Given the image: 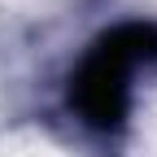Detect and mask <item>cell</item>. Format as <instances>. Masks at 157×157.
Returning a JSON list of instances; mask_svg holds the SVG:
<instances>
[{"instance_id":"obj_1","label":"cell","mask_w":157,"mask_h":157,"mask_svg":"<svg viewBox=\"0 0 157 157\" xmlns=\"http://www.w3.org/2000/svg\"><path fill=\"white\" fill-rule=\"evenodd\" d=\"M157 57V26L153 22H122L101 35L83 57V66L70 74V105L96 131L122 127L131 109V74Z\"/></svg>"}]
</instances>
